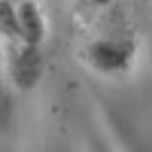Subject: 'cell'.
<instances>
[{
  "label": "cell",
  "instance_id": "6da1fadb",
  "mask_svg": "<svg viewBox=\"0 0 152 152\" xmlns=\"http://www.w3.org/2000/svg\"><path fill=\"white\" fill-rule=\"evenodd\" d=\"M42 73V57L36 45L28 44L18 55L14 65V78L23 88H30Z\"/></svg>",
  "mask_w": 152,
  "mask_h": 152
},
{
  "label": "cell",
  "instance_id": "7a4b0ae2",
  "mask_svg": "<svg viewBox=\"0 0 152 152\" xmlns=\"http://www.w3.org/2000/svg\"><path fill=\"white\" fill-rule=\"evenodd\" d=\"M91 60L97 68L105 71L120 69L128 58V50L115 41H99L91 47Z\"/></svg>",
  "mask_w": 152,
  "mask_h": 152
},
{
  "label": "cell",
  "instance_id": "3957f363",
  "mask_svg": "<svg viewBox=\"0 0 152 152\" xmlns=\"http://www.w3.org/2000/svg\"><path fill=\"white\" fill-rule=\"evenodd\" d=\"M20 34L30 45H37L44 34V23L38 8L32 2H25L17 12Z\"/></svg>",
  "mask_w": 152,
  "mask_h": 152
},
{
  "label": "cell",
  "instance_id": "277c9868",
  "mask_svg": "<svg viewBox=\"0 0 152 152\" xmlns=\"http://www.w3.org/2000/svg\"><path fill=\"white\" fill-rule=\"evenodd\" d=\"M0 32L7 37L20 34L17 12L6 0H0Z\"/></svg>",
  "mask_w": 152,
  "mask_h": 152
},
{
  "label": "cell",
  "instance_id": "5b68a950",
  "mask_svg": "<svg viewBox=\"0 0 152 152\" xmlns=\"http://www.w3.org/2000/svg\"><path fill=\"white\" fill-rule=\"evenodd\" d=\"M96 4H107L109 0H94Z\"/></svg>",
  "mask_w": 152,
  "mask_h": 152
}]
</instances>
